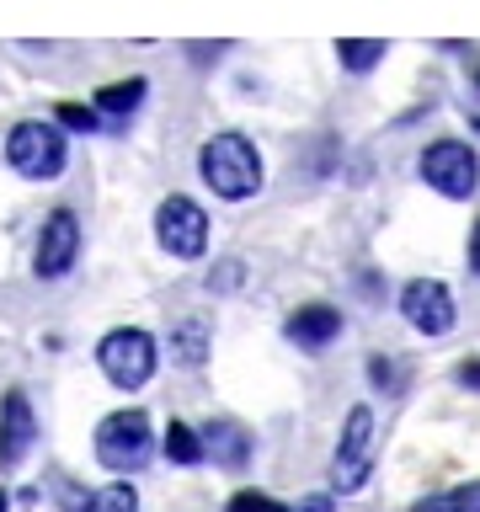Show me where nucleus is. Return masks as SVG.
<instances>
[{"mask_svg":"<svg viewBox=\"0 0 480 512\" xmlns=\"http://www.w3.org/2000/svg\"><path fill=\"white\" fill-rule=\"evenodd\" d=\"M475 80H480V70H475Z\"/></svg>","mask_w":480,"mask_h":512,"instance_id":"bb28decb","label":"nucleus"},{"mask_svg":"<svg viewBox=\"0 0 480 512\" xmlns=\"http://www.w3.org/2000/svg\"><path fill=\"white\" fill-rule=\"evenodd\" d=\"M80 256V219L70 214V208H54V214L43 219V235H38V256H32V272L38 278H64V272L75 267Z\"/></svg>","mask_w":480,"mask_h":512,"instance_id":"1a4fd4ad","label":"nucleus"},{"mask_svg":"<svg viewBox=\"0 0 480 512\" xmlns=\"http://www.w3.org/2000/svg\"><path fill=\"white\" fill-rule=\"evenodd\" d=\"M160 448H166L171 464H203V459H208L203 432H192L187 422H171V427H166V443H160Z\"/></svg>","mask_w":480,"mask_h":512,"instance_id":"dca6fc26","label":"nucleus"},{"mask_svg":"<svg viewBox=\"0 0 480 512\" xmlns=\"http://www.w3.org/2000/svg\"><path fill=\"white\" fill-rule=\"evenodd\" d=\"M411 512H480V480H464V486L432 491V496H422Z\"/></svg>","mask_w":480,"mask_h":512,"instance_id":"2eb2a0df","label":"nucleus"},{"mask_svg":"<svg viewBox=\"0 0 480 512\" xmlns=\"http://www.w3.org/2000/svg\"><path fill=\"white\" fill-rule=\"evenodd\" d=\"M144 91H150V80H144V75H134V80H112V86L96 91V107H102L107 118L118 123V118H128V112H139Z\"/></svg>","mask_w":480,"mask_h":512,"instance_id":"ddd939ff","label":"nucleus"},{"mask_svg":"<svg viewBox=\"0 0 480 512\" xmlns=\"http://www.w3.org/2000/svg\"><path fill=\"white\" fill-rule=\"evenodd\" d=\"M283 336L304 352H320L342 336V310H331V304H304V310H294L283 320Z\"/></svg>","mask_w":480,"mask_h":512,"instance_id":"9b49d317","label":"nucleus"},{"mask_svg":"<svg viewBox=\"0 0 480 512\" xmlns=\"http://www.w3.org/2000/svg\"><path fill=\"white\" fill-rule=\"evenodd\" d=\"M0 512H11V502H6V491H0Z\"/></svg>","mask_w":480,"mask_h":512,"instance_id":"a878e982","label":"nucleus"},{"mask_svg":"<svg viewBox=\"0 0 480 512\" xmlns=\"http://www.w3.org/2000/svg\"><path fill=\"white\" fill-rule=\"evenodd\" d=\"M368 470H374V411L352 406L347 427H342V443H336V459H331V486L358 491L368 480Z\"/></svg>","mask_w":480,"mask_h":512,"instance_id":"423d86ee","label":"nucleus"},{"mask_svg":"<svg viewBox=\"0 0 480 512\" xmlns=\"http://www.w3.org/2000/svg\"><path fill=\"white\" fill-rule=\"evenodd\" d=\"M150 454H155V432H150V416L144 411L102 416V427H96V459H102V470L134 475V470L150 464Z\"/></svg>","mask_w":480,"mask_h":512,"instance_id":"7ed1b4c3","label":"nucleus"},{"mask_svg":"<svg viewBox=\"0 0 480 512\" xmlns=\"http://www.w3.org/2000/svg\"><path fill=\"white\" fill-rule=\"evenodd\" d=\"M454 379L464 384V390H480V358H464V363L454 368Z\"/></svg>","mask_w":480,"mask_h":512,"instance_id":"4be33fe9","label":"nucleus"},{"mask_svg":"<svg viewBox=\"0 0 480 512\" xmlns=\"http://www.w3.org/2000/svg\"><path fill=\"white\" fill-rule=\"evenodd\" d=\"M336 59H342V70H352V75H368L384 59V43L379 38H342L336 43Z\"/></svg>","mask_w":480,"mask_h":512,"instance_id":"f3484780","label":"nucleus"},{"mask_svg":"<svg viewBox=\"0 0 480 512\" xmlns=\"http://www.w3.org/2000/svg\"><path fill=\"white\" fill-rule=\"evenodd\" d=\"M96 363H102L107 384H118V390H139V384H150L160 352H155V336L150 331L118 326V331H107L102 342H96Z\"/></svg>","mask_w":480,"mask_h":512,"instance_id":"20e7f679","label":"nucleus"},{"mask_svg":"<svg viewBox=\"0 0 480 512\" xmlns=\"http://www.w3.org/2000/svg\"><path fill=\"white\" fill-rule=\"evenodd\" d=\"M368 379H374V390H400V368L390 363V358H374V363H368Z\"/></svg>","mask_w":480,"mask_h":512,"instance_id":"aec40b11","label":"nucleus"},{"mask_svg":"<svg viewBox=\"0 0 480 512\" xmlns=\"http://www.w3.org/2000/svg\"><path fill=\"white\" fill-rule=\"evenodd\" d=\"M400 315H406V326L422 331V336H448L459 320L454 294H448V283H438V278H411L400 288Z\"/></svg>","mask_w":480,"mask_h":512,"instance_id":"6e6552de","label":"nucleus"},{"mask_svg":"<svg viewBox=\"0 0 480 512\" xmlns=\"http://www.w3.org/2000/svg\"><path fill=\"white\" fill-rule=\"evenodd\" d=\"M171 358L182 368H198L208 358V320H182V326L171 331Z\"/></svg>","mask_w":480,"mask_h":512,"instance_id":"4468645a","label":"nucleus"},{"mask_svg":"<svg viewBox=\"0 0 480 512\" xmlns=\"http://www.w3.org/2000/svg\"><path fill=\"white\" fill-rule=\"evenodd\" d=\"M203 448H208V459H214V464H224V470H246L251 432L240 422H208L203 427Z\"/></svg>","mask_w":480,"mask_h":512,"instance_id":"f8f14e48","label":"nucleus"},{"mask_svg":"<svg viewBox=\"0 0 480 512\" xmlns=\"http://www.w3.org/2000/svg\"><path fill=\"white\" fill-rule=\"evenodd\" d=\"M59 123H64V128H86V134H91V128L102 123V118H96L91 107H59Z\"/></svg>","mask_w":480,"mask_h":512,"instance_id":"412c9836","label":"nucleus"},{"mask_svg":"<svg viewBox=\"0 0 480 512\" xmlns=\"http://www.w3.org/2000/svg\"><path fill=\"white\" fill-rule=\"evenodd\" d=\"M80 512H139V491L128 486V480H112V486L91 491V496H86V507H80Z\"/></svg>","mask_w":480,"mask_h":512,"instance_id":"a211bd4d","label":"nucleus"},{"mask_svg":"<svg viewBox=\"0 0 480 512\" xmlns=\"http://www.w3.org/2000/svg\"><path fill=\"white\" fill-rule=\"evenodd\" d=\"M294 512H331V496H310V502L294 507Z\"/></svg>","mask_w":480,"mask_h":512,"instance_id":"b1692460","label":"nucleus"},{"mask_svg":"<svg viewBox=\"0 0 480 512\" xmlns=\"http://www.w3.org/2000/svg\"><path fill=\"white\" fill-rule=\"evenodd\" d=\"M32 443H38V416H32L22 390H11L6 400H0V464L16 470V464L32 454Z\"/></svg>","mask_w":480,"mask_h":512,"instance_id":"9d476101","label":"nucleus"},{"mask_svg":"<svg viewBox=\"0 0 480 512\" xmlns=\"http://www.w3.org/2000/svg\"><path fill=\"white\" fill-rule=\"evenodd\" d=\"M422 182L432 192H443V198H475V187H480V160L475 150L464 139H438V144H427L422 150Z\"/></svg>","mask_w":480,"mask_h":512,"instance_id":"39448f33","label":"nucleus"},{"mask_svg":"<svg viewBox=\"0 0 480 512\" xmlns=\"http://www.w3.org/2000/svg\"><path fill=\"white\" fill-rule=\"evenodd\" d=\"M155 240H160V251L182 256V262H198L208 251V214L192 198H166L155 208Z\"/></svg>","mask_w":480,"mask_h":512,"instance_id":"0eeeda50","label":"nucleus"},{"mask_svg":"<svg viewBox=\"0 0 480 512\" xmlns=\"http://www.w3.org/2000/svg\"><path fill=\"white\" fill-rule=\"evenodd\" d=\"M470 272H475V278H480V224H475V230H470Z\"/></svg>","mask_w":480,"mask_h":512,"instance_id":"5701e85b","label":"nucleus"},{"mask_svg":"<svg viewBox=\"0 0 480 512\" xmlns=\"http://www.w3.org/2000/svg\"><path fill=\"white\" fill-rule=\"evenodd\" d=\"M464 118H470V128L480 134V96H470V102H464Z\"/></svg>","mask_w":480,"mask_h":512,"instance_id":"393cba45","label":"nucleus"},{"mask_svg":"<svg viewBox=\"0 0 480 512\" xmlns=\"http://www.w3.org/2000/svg\"><path fill=\"white\" fill-rule=\"evenodd\" d=\"M198 171L224 203H246L262 192V155H256V144L246 134H214L198 150Z\"/></svg>","mask_w":480,"mask_h":512,"instance_id":"f257e3e1","label":"nucleus"},{"mask_svg":"<svg viewBox=\"0 0 480 512\" xmlns=\"http://www.w3.org/2000/svg\"><path fill=\"white\" fill-rule=\"evenodd\" d=\"M224 512H288V507H283V502H272V496H262V491H235Z\"/></svg>","mask_w":480,"mask_h":512,"instance_id":"6ab92c4d","label":"nucleus"},{"mask_svg":"<svg viewBox=\"0 0 480 512\" xmlns=\"http://www.w3.org/2000/svg\"><path fill=\"white\" fill-rule=\"evenodd\" d=\"M6 160L11 171L32 176V182H54L70 160V139H64V123H43V118H27L11 128L6 139Z\"/></svg>","mask_w":480,"mask_h":512,"instance_id":"f03ea898","label":"nucleus"}]
</instances>
